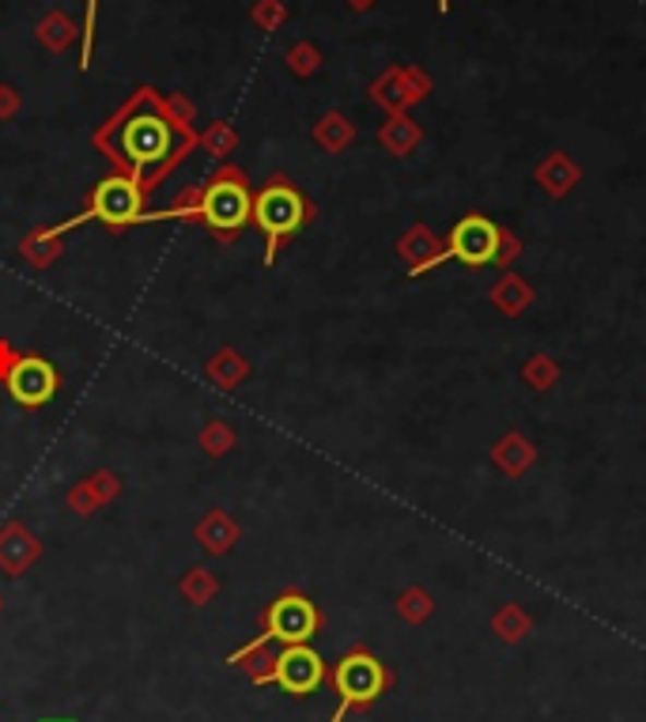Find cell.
<instances>
[{"label": "cell", "mask_w": 646, "mask_h": 722, "mask_svg": "<svg viewBox=\"0 0 646 722\" xmlns=\"http://www.w3.org/2000/svg\"><path fill=\"white\" fill-rule=\"evenodd\" d=\"M386 685H390L386 666H382L374 654H367V651L345 654V659L337 662V670H333V688H337V696H340V708L330 722H345L348 711L374 703L386 693Z\"/></svg>", "instance_id": "6da1fadb"}, {"label": "cell", "mask_w": 646, "mask_h": 722, "mask_svg": "<svg viewBox=\"0 0 646 722\" xmlns=\"http://www.w3.org/2000/svg\"><path fill=\"white\" fill-rule=\"evenodd\" d=\"M499 253V232L492 220L484 216H465L462 224L450 232V242L446 250L431 253L428 261H420V265H412V273L408 276H423L431 273L435 265H443V261H462V265H488Z\"/></svg>", "instance_id": "7a4b0ae2"}, {"label": "cell", "mask_w": 646, "mask_h": 722, "mask_svg": "<svg viewBox=\"0 0 646 722\" xmlns=\"http://www.w3.org/2000/svg\"><path fill=\"white\" fill-rule=\"evenodd\" d=\"M253 220H258V227L265 232V239H268L265 261L273 265L276 246L288 239L291 232H299L302 220H307V201H302L291 186L273 182V186H265V190L258 193V201H253Z\"/></svg>", "instance_id": "3957f363"}, {"label": "cell", "mask_w": 646, "mask_h": 722, "mask_svg": "<svg viewBox=\"0 0 646 722\" xmlns=\"http://www.w3.org/2000/svg\"><path fill=\"white\" fill-rule=\"evenodd\" d=\"M253 216V201L247 190V178L239 170H219L208 190H201V220L216 232H235Z\"/></svg>", "instance_id": "277c9868"}, {"label": "cell", "mask_w": 646, "mask_h": 722, "mask_svg": "<svg viewBox=\"0 0 646 722\" xmlns=\"http://www.w3.org/2000/svg\"><path fill=\"white\" fill-rule=\"evenodd\" d=\"M322 628V617H318V605L310 602L307 594H280L273 605L265 609V636L273 643H284V647H296V643H310L314 631Z\"/></svg>", "instance_id": "5b68a950"}, {"label": "cell", "mask_w": 646, "mask_h": 722, "mask_svg": "<svg viewBox=\"0 0 646 722\" xmlns=\"http://www.w3.org/2000/svg\"><path fill=\"white\" fill-rule=\"evenodd\" d=\"M103 220L110 227H125L141 220V182L136 178H106L99 182V190L92 193V209L84 212V220Z\"/></svg>", "instance_id": "8992f818"}, {"label": "cell", "mask_w": 646, "mask_h": 722, "mask_svg": "<svg viewBox=\"0 0 646 722\" xmlns=\"http://www.w3.org/2000/svg\"><path fill=\"white\" fill-rule=\"evenodd\" d=\"M170 118L167 114H136L129 118L125 133H121V147L125 155L136 163V167H152V163H163V155L170 152Z\"/></svg>", "instance_id": "52a82bcc"}, {"label": "cell", "mask_w": 646, "mask_h": 722, "mask_svg": "<svg viewBox=\"0 0 646 722\" xmlns=\"http://www.w3.org/2000/svg\"><path fill=\"white\" fill-rule=\"evenodd\" d=\"M325 680V662L318 651H310L307 643H296V647H284L276 654V677L273 685H280L284 693L291 696H310L318 685Z\"/></svg>", "instance_id": "ba28073f"}, {"label": "cell", "mask_w": 646, "mask_h": 722, "mask_svg": "<svg viewBox=\"0 0 646 722\" xmlns=\"http://www.w3.org/2000/svg\"><path fill=\"white\" fill-rule=\"evenodd\" d=\"M4 386H8V393L20 401V405L38 409L57 393V371L46 364L43 356H20L12 371H8Z\"/></svg>", "instance_id": "9c48e42d"}, {"label": "cell", "mask_w": 646, "mask_h": 722, "mask_svg": "<svg viewBox=\"0 0 646 722\" xmlns=\"http://www.w3.org/2000/svg\"><path fill=\"white\" fill-rule=\"evenodd\" d=\"M38 560H43V541L23 526V522H4V526H0V571L20 579V576H27Z\"/></svg>", "instance_id": "30bf717a"}, {"label": "cell", "mask_w": 646, "mask_h": 722, "mask_svg": "<svg viewBox=\"0 0 646 722\" xmlns=\"http://www.w3.org/2000/svg\"><path fill=\"white\" fill-rule=\"evenodd\" d=\"M193 533H198V545L208 556H227L235 545H239V537H242L239 522H235L231 514L224 511V507H212V511L198 522V530H193Z\"/></svg>", "instance_id": "8fae6325"}, {"label": "cell", "mask_w": 646, "mask_h": 722, "mask_svg": "<svg viewBox=\"0 0 646 722\" xmlns=\"http://www.w3.org/2000/svg\"><path fill=\"white\" fill-rule=\"evenodd\" d=\"M268 643H273V639L261 631L253 643H247L242 651H235L227 662H231V666H239L242 674L253 680V685H273V677H276V651Z\"/></svg>", "instance_id": "7c38bea8"}, {"label": "cell", "mask_w": 646, "mask_h": 722, "mask_svg": "<svg viewBox=\"0 0 646 722\" xmlns=\"http://www.w3.org/2000/svg\"><path fill=\"white\" fill-rule=\"evenodd\" d=\"M204 375H208L219 390H235V386L250 375V359L242 356V352H235V348H219L216 356L204 364Z\"/></svg>", "instance_id": "4fadbf2b"}, {"label": "cell", "mask_w": 646, "mask_h": 722, "mask_svg": "<svg viewBox=\"0 0 646 722\" xmlns=\"http://www.w3.org/2000/svg\"><path fill=\"white\" fill-rule=\"evenodd\" d=\"M178 594H182L193 609H201V605H208L212 597L219 594V579L212 576L208 568H190L182 576V582H178Z\"/></svg>", "instance_id": "5bb4252c"}, {"label": "cell", "mask_w": 646, "mask_h": 722, "mask_svg": "<svg viewBox=\"0 0 646 722\" xmlns=\"http://www.w3.org/2000/svg\"><path fill=\"white\" fill-rule=\"evenodd\" d=\"M61 235H53V227L50 232H35V235H27V239H23V258L31 261V265H38V269H46V265H53L57 258H61Z\"/></svg>", "instance_id": "9a60e30c"}, {"label": "cell", "mask_w": 646, "mask_h": 722, "mask_svg": "<svg viewBox=\"0 0 646 722\" xmlns=\"http://www.w3.org/2000/svg\"><path fill=\"white\" fill-rule=\"evenodd\" d=\"M38 38L46 43V49L61 54V49H69L72 38H76V23H72L64 12H50V15L43 20V27H38Z\"/></svg>", "instance_id": "2e32d148"}, {"label": "cell", "mask_w": 646, "mask_h": 722, "mask_svg": "<svg viewBox=\"0 0 646 722\" xmlns=\"http://www.w3.org/2000/svg\"><path fill=\"white\" fill-rule=\"evenodd\" d=\"M231 447H235V431H231V424L227 421H208L204 424V431H201V450L208 458H224V454H231Z\"/></svg>", "instance_id": "e0dca14e"}, {"label": "cell", "mask_w": 646, "mask_h": 722, "mask_svg": "<svg viewBox=\"0 0 646 722\" xmlns=\"http://www.w3.org/2000/svg\"><path fill=\"white\" fill-rule=\"evenodd\" d=\"M80 484H84V492H87V496L95 499V507H106V504H110L113 496H121V481L113 477L110 470H99V473H92V477H87V481H80Z\"/></svg>", "instance_id": "ac0fdd59"}, {"label": "cell", "mask_w": 646, "mask_h": 722, "mask_svg": "<svg viewBox=\"0 0 646 722\" xmlns=\"http://www.w3.org/2000/svg\"><path fill=\"white\" fill-rule=\"evenodd\" d=\"M314 137H318V144H322V147L337 152V147H345L351 141V129H348V121L340 118V114H330V118H325L322 126L314 129Z\"/></svg>", "instance_id": "d6986e66"}, {"label": "cell", "mask_w": 646, "mask_h": 722, "mask_svg": "<svg viewBox=\"0 0 646 722\" xmlns=\"http://www.w3.org/2000/svg\"><path fill=\"white\" fill-rule=\"evenodd\" d=\"M201 144L208 147L216 159H227V155L235 152V144H239V137H235V129L227 126V121H212V129L201 137Z\"/></svg>", "instance_id": "ffe728a7"}, {"label": "cell", "mask_w": 646, "mask_h": 722, "mask_svg": "<svg viewBox=\"0 0 646 722\" xmlns=\"http://www.w3.org/2000/svg\"><path fill=\"white\" fill-rule=\"evenodd\" d=\"M318 49L310 46V43H302V46H291V54H288V69L296 72V76H310V72L318 69Z\"/></svg>", "instance_id": "44dd1931"}, {"label": "cell", "mask_w": 646, "mask_h": 722, "mask_svg": "<svg viewBox=\"0 0 646 722\" xmlns=\"http://www.w3.org/2000/svg\"><path fill=\"white\" fill-rule=\"evenodd\" d=\"M397 609H400V617L405 620H423L431 613V602L420 594V590H408V594H400Z\"/></svg>", "instance_id": "7402d4cb"}, {"label": "cell", "mask_w": 646, "mask_h": 722, "mask_svg": "<svg viewBox=\"0 0 646 722\" xmlns=\"http://www.w3.org/2000/svg\"><path fill=\"white\" fill-rule=\"evenodd\" d=\"M253 20H258L265 31H273L276 23L284 20V4H280V0H261V4L253 8Z\"/></svg>", "instance_id": "603a6c76"}, {"label": "cell", "mask_w": 646, "mask_h": 722, "mask_svg": "<svg viewBox=\"0 0 646 722\" xmlns=\"http://www.w3.org/2000/svg\"><path fill=\"white\" fill-rule=\"evenodd\" d=\"M15 114H20V92L8 87V84H0V121L15 118Z\"/></svg>", "instance_id": "cb8c5ba5"}, {"label": "cell", "mask_w": 646, "mask_h": 722, "mask_svg": "<svg viewBox=\"0 0 646 722\" xmlns=\"http://www.w3.org/2000/svg\"><path fill=\"white\" fill-rule=\"evenodd\" d=\"M382 141H386L390 147H405L416 141V129L412 126H390L386 133H382Z\"/></svg>", "instance_id": "d4e9b609"}, {"label": "cell", "mask_w": 646, "mask_h": 722, "mask_svg": "<svg viewBox=\"0 0 646 722\" xmlns=\"http://www.w3.org/2000/svg\"><path fill=\"white\" fill-rule=\"evenodd\" d=\"M15 359H20V352H15L8 341H0V382L8 379V371L15 367Z\"/></svg>", "instance_id": "484cf974"}, {"label": "cell", "mask_w": 646, "mask_h": 722, "mask_svg": "<svg viewBox=\"0 0 646 722\" xmlns=\"http://www.w3.org/2000/svg\"><path fill=\"white\" fill-rule=\"evenodd\" d=\"M38 722H76V719H69V715H50V719H38Z\"/></svg>", "instance_id": "4316f807"}, {"label": "cell", "mask_w": 646, "mask_h": 722, "mask_svg": "<svg viewBox=\"0 0 646 722\" xmlns=\"http://www.w3.org/2000/svg\"><path fill=\"white\" fill-rule=\"evenodd\" d=\"M348 4H351V8H371L374 0H348Z\"/></svg>", "instance_id": "83f0119b"}, {"label": "cell", "mask_w": 646, "mask_h": 722, "mask_svg": "<svg viewBox=\"0 0 646 722\" xmlns=\"http://www.w3.org/2000/svg\"><path fill=\"white\" fill-rule=\"evenodd\" d=\"M446 8H450V0H439V12H446Z\"/></svg>", "instance_id": "f1b7e54d"}]
</instances>
